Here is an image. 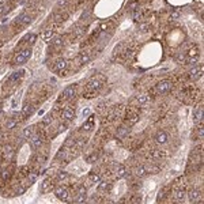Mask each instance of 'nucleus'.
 Masks as SVG:
<instances>
[{"mask_svg": "<svg viewBox=\"0 0 204 204\" xmlns=\"http://www.w3.org/2000/svg\"><path fill=\"white\" fill-rule=\"evenodd\" d=\"M25 139H30V137L34 135V129H33V127H27V128H25L23 132H22Z\"/></svg>", "mask_w": 204, "mask_h": 204, "instance_id": "obj_19", "label": "nucleus"}, {"mask_svg": "<svg viewBox=\"0 0 204 204\" xmlns=\"http://www.w3.org/2000/svg\"><path fill=\"white\" fill-rule=\"evenodd\" d=\"M23 192H25V188H23V186H20V188L18 189V192H16V193L19 195V193H23Z\"/></svg>", "mask_w": 204, "mask_h": 204, "instance_id": "obj_41", "label": "nucleus"}, {"mask_svg": "<svg viewBox=\"0 0 204 204\" xmlns=\"http://www.w3.org/2000/svg\"><path fill=\"white\" fill-rule=\"evenodd\" d=\"M91 113V109L90 108H86V109L83 110V117H86V116H89V114Z\"/></svg>", "mask_w": 204, "mask_h": 204, "instance_id": "obj_39", "label": "nucleus"}, {"mask_svg": "<svg viewBox=\"0 0 204 204\" xmlns=\"http://www.w3.org/2000/svg\"><path fill=\"white\" fill-rule=\"evenodd\" d=\"M32 113H33V105L32 103H25L23 108H22V116L29 117Z\"/></svg>", "mask_w": 204, "mask_h": 204, "instance_id": "obj_15", "label": "nucleus"}, {"mask_svg": "<svg viewBox=\"0 0 204 204\" xmlns=\"http://www.w3.org/2000/svg\"><path fill=\"white\" fill-rule=\"evenodd\" d=\"M169 140V135L166 131H158L157 135H155V141L158 144H166Z\"/></svg>", "mask_w": 204, "mask_h": 204, "instance_id": "obj_4", "label": "nucleus"}, {"mask_svg": "<svg viewBox=\"0 0 204 204\" xmlns=\"http://www.w3.org/2000/svg\"><path fill=\"white\" fill-rule=\"evenodd\" d=\"M11 155H12V148L10 146H7L6 147V158H11Z\"/></svg>", "mask_w": 204, "mask_h": 204, "instance_id": "obj_33", "label": "nucleus"}, {"mask_svg": "<svg viewBox=\"0 0 204 204\" xmlns=\"http://www.w3.org/2000/svg\"><path fill=\"white\" fill-rule=\"evenodd\" d=\"M201 74H203V67H201V65H193V67L189 70V76L192 79L200 78Z\"/></svg>", "mask_w": 204, "mask_h": 204, "instance_id": "obj_7", "label": "nucleus"}, {"mask_svg": "<svg viewBox=\"0 0 204 204\" xmlns=\"http://www.w3.org/2000/svg\"><path fill=\"white\" fill-rule=\"evenodd\" d=\"M186 196H188V199H189L191 203H196V201H199V199H200V191L196 189V188H193L186 193Z\"/></svg>", "mask_w": 204, "mask_h": 204, "instance_id": "obj_6", "label": "nucleus"}, {"mask_svg": "<svg viewBox=\"0 0 204 204\" xmlns=\"http://www.w3.org/2000/svg\"><path fill=\"white\" fill-rule=\"evenodd\" d=\"M195 121L196 122L203 121V109H201V108H197V109L195 110Z\"/></svg>", "mask_w": 204, "mask_h": 204, "instance_id": "obj_20", "label": "nucleus"}, {"mask_svg": "<svg viewBox=\"0 0 204 204\" xmlns=\"http://www.w3.org/2000/svg\"><path fill=\"white\" fill-rule=\"evenodd\" d=\"M128 134H129V129L128 128H125V127H122V128H120L117 132V139H124L125 136H128Z\"/></svg>", "mask_w": 204, "mask_h": 204, "instance_id": "obj_18", "label": "nucleus"}, {"mask_svg": "<svg viewBox=\"0 0 204 204\" xmlns=\"http://www.w3.org/2000/svg\"><path fill=\"white\" fill-rule=\"evenodd\" d=\"M57 178H59V180H67L68 174H67V173H64V172H60L59 176H57Z\"/></svg>", "mask_w": 204, "mask_h": 204, "instance_id": "obj_34", "label": "nucleus"}, {"mask_svg": "<svg viewBox=\"0 0 204 204\" xmlns=\"http://www.w3.org/2000/svg\"><path fill=\"white\" fill-rule=\"evenodd\" d=\"M23 74L22 71H18V72H15V74H12V76L10 78V82H15V80H18V79L20 78V75Z\"/></svg>", "mask_w": 204, "mask_h": 204, "instance_id": "obj_29", "label": "nucleus"}, {"mask_svg": "<svg viewBox=\"0 0 204 204\" xmlns=\"http://www.w3.org/2000/svg\"><path fill=\"white\" fill-rule=\"evenodd\" d=\"M51 189H52V181L49 180V178H46V180L42 182L41 191H42V192H48V191H51Z\"/></svg>", "mask_w": 204, "mask_h": 204, "instance_id": "obj_21", "label": "nucleus"}, {"mask_svg": "<svg viewBox=\"0 0 204 204\" xmlns=\"http://www.w3.org/2000/svg\"><path fill=\"white\" fill-rule=\"evenodd\" d=\"M67 68V60L65 59H57L55 63V67H53V70L55 71H63Z\"/></svg>", "mask_w": 204, "mask_h": 204, "instance_id": "obj_11", "label": "nucleus"}, {"mask_svg": "<svg viewBox=\"0 0 204 204\" xmlns=\"http://www.w3.org/2000/svg\"><path fill=\"white\" fill-rule=\"evenodd\" d=\"M74 116H75V110L72 109V108H65V109L63 110V113H61V117H63L64 120H67V121L72 120Z\"/></svg>", "mask_w": 204, "mask_h": 204, "instance_id": "obj_10", "label": "nucleus"}, {"mask_svg": "<svg viewBox=\"0 0 204 204\" xmlns=\"http://www.w3.org/2000/svg\"><path fill=\"white\" fill-rule=\"evenodd\" d=\"M103 82H105V78H103L102 75H97V78H93V79H91L90 82L87 83V86H86V87H87V90H93V91L99 90Z\"/></svg>", "mask_w": 204, "mask_h": 204, "instance_id": "obj_2", "label": "nucleus"}, {"mask_svg": "<svg viewBox=\"0 0 204 204\" xmlns=\"http://www.w3.org/2000/svg\"><path fill=\"white\" fill-rule=\"evenodd\" d=\"M65 128H67V127H64V125H60V127H59V132H63V131L65 129Z\"/></svg>", "mask_w": 204, "mask_h": 204, "instance_id": "obj_42", "label": "nucleus"}, {"mask_svg": "<svg viewBox=\"0 0 204 204\" xmlns=\"http://www.w3.org/2000/svg\"><path fill=\"white\" fill-rule=\"evenodd\" d=\"M8 10V7L6 6V4H0V15H3V14H6Z\"/></svg>", "mask_w": 204, "mask_h": 204, "instance_id": "obj_35", "label": "nucleus"}, {"mask_svg": "<svg viewBox=\"0 0 204 204\" xmlns=\"http://www.w3.org/2000/svg\"><path fill=\"white\" fill-rule=\"evenodd\" d=\"M147 101H148V97H147V95H139V97H137V102H139L140 105H144Z\"/></svg>", "mask_w": 204, "mask_h": 204, "instance_id": "obj_30", "label": "nucleus"}, {"mask_svg": "<svg viewBox=\"0 0 204 204\" xmlns=\"http://www.w3.org/2000/svg\"><path fill=\"white\" fill-rule=\"evenodd\" d=\"M16 125H18V120H16L15 117L8 118L7 122H6V127H7V129H14Z\"/></svg>", "mask_w": 204, "mask_h": 204, "instance_id": "obj_16", "label": "nucleus"}, {"mask_svg": "<svg viewBox=\"0 0 204 204\" xmlns=\"http://www.w3.org/2000/svg\"><path fill=\"white\" fill-rule=\"evenodd\" d=\"M90 53H87V52H83L80 53V64H87L90 61Z\"/></svg>", "mask_w": 204, "mask_h": 204, "instance_id": "obj_24", "label": "nucleus"}, {"mask_svg": "<svg viewBox=\"0 0 204 204\" xmlns=\"http://www.w3.org/2000/svg\"><path fill=\"white\" fill-rule=\"evenodd\" d=\"M35 39H37V34L35 33H27L26 35L22 37L19 44H34Z\"/></svg>", "mask_w": 204, "mask_h": 204, "instance_id": "obj_9", "label": "nucleus"}, {"mask_svg": "<svg viewBox=\"0 0 204 204\" xmlns=\"http://www.w3.org/2000/svg\"><path fill=\"white\" fill-rule=\"evenodd\" d=\"M41 144H42V140H41L39 136H34V135H33V136L30 137V146H32V148L37 150Z\"/></svg>", "mask_w": 204, "mask_h": 204, "instance_id": "obj_14", "label": "nucleus"}, {"mask_svg": "<svg viewBox=\"0 0 204 204\" xmlns=\"http://www.w3.org/2000/svg\"><path fill=\"white\" fill-rule=\"evenodd\" d=\"M18 22H19L22 26H27V25H30V22H32V16L29 15V14H22V15L18 16Z\"/></svg>", "mask_w": 204, "mask_h": 204, "instance_id": "obj_12", "label": "nucleus"}, {"mask_svg": "<svg viewBox=\"0 0 204 204\" xmlns=\"http://www.w3.org/2000/svg\"><path fill=\"white\" fill-rule=\"evenodd\" d=\"M135 174L137 177H143V176H147V172H146V167L144 166H137L135 169Z\"/></svg>", "mask_w": 204, "mask_h": 204, "instance_id": "obj_23", "label": "nucleus"}, {"mask_svg": "<svg viewBox=\"0 0 204 204\" xmlns=\"http://www.w3.org/2000/svg\"><path fill=\"white\" fill-rule=\"evenodd\" d=\"M0 45H1V41H0Z\"/></svg>", "mask_w": 204, "mask_h": 204, "instance_id": "obj_44", "label": "nucleus"}, {"mask_svg": "<svg viewBox=\"0 0 204 204\" xmlns=\"http://www.w3.org/2000/svg\"><path fill=\"white\" fill-rule=\"evenodd\" d=\"M53 30H51V29H48V30H45V32L42 33V39L45 41V42H49L51 41V38L53 37Z\"/></svg>", "mask_w": 204, "mask_h": 204, "instance_id": "obj_17", "label": "nucleus"}, {"mask_svg": "<svg viewBox=\"0 0 204 204\" xmlns=\"http://www.w3.org/2000/svg\"><path fill=\"white\" fill-rule=\"evenodd\" d=\"M93 127H94V120H93V117L89 120V122H84L82 125V131H91L93 129Z\"/></svg>", "mask_w": 204, "mask_h": 204, "instance_id": "obj_22", "label": "nucleus"}, {"mask_svg": "<svg viewBox=\"0 0 204 204\" xmlns=\"http://www.w3.org/2000/svg\"><path fill=\"white\" fill-rule=\"evenodd\" d=\"M97 159H98V155H97V154H93V155H90V157L86 158L87 162H95Z\"/></svg>", "mask_w": 204, "mask_h": 204, "instance_id": "obj_32", "label": "nucleus"}, {"mask_svg": "<svg viewBox=\"0 0 204 204\" xmlns=\"http://www.w3.org/2000/svg\"><path fill=\"white\" fill-rule=\"evenodd\" d=\"M53 19H55V22H61V20H63V16L59 15V14H56V15L53 16Z\"/></svg>", "mask_w": 204, "mask_h": 204, "instance_id": "obj_38", "label": "nucleus"}, {"mask_svg": "<svg viewBox=\"0 0 204 204\" xmlns=\"http://www.w3.org/2000/svg\"><path fill=\"white\" fill-rule=\"evenodd\" d=\"M35 180H37V174H35V173H32V174L29 176V181H30V182H34Z\"/></svg>", "mask_w": 204, "mask_h": 204, "instance_id": "obj_37", "label": "nucleus"}, {"mask_svg": "<svg viewBox=\"0 0 204 204\" xmlns=\"http://www.w3.org/2000/svg\"><path fill=\"white\" fill-rule=\"evenodd\" d=\"M155 90H157L158 94H166V93H169L172 90V83L169 80H161L159 83H157Z\"/></svg>", "mask_w": 204, "mask_h": 204, "instance_id": "obj_3", "label": "nucleus"}, {"mask_svg": "<svg viewBox=\"0 0 204 204\" xmlns=\"http://www.w3.org/2000/svg\"><path fill=\"white\" fill-rule=\"evenodd\" d=\"M174 200L176 201H182L185 200V197H186V192H185V189H177L176 192H174Z\"/></svg>", "mask_w": 204, "mask_h": 204, "instance_id": "obj_13", "label": "nucleus"}, {"mask_svg": "<svg viewBox=\"0 0 204 204\" xmlns=\"http://www.w3.org/2000/svg\"><path fill=\"white\" fill-rule=\"evenodd\" d=\"M75 94H76V87L75 86H68L65 87V90L63 91V98L64 99H71L74 98Z\"/></svg>", "mask_w": 204, "mask_h": 204, "instance_id": "obj_8", "label": "nucleus"}, {"mask_svg": "<svg viewBox=\"0 0 204 204\" xmlns=\"http://www.w3.org/2000/svg\"><path fill=\"white\" fill-rule=\"evenodd\" d=\"M108 29V23H102L101 25V30H106Z\"/></svg>", "mask_w": 204, "mask_h": 204, "instance_id": "obj_40", "label": "nucleus"}, {"mask_svg": "<svg viewBox=\"0 0 204 204\" xmlns=\"http://www.w3.org/2000/svg\"><path fill=\"white\" fill-rule=\"evenodd\" d=\"M90 181L91 182H94V184H98L99 181H101V174H98V173H91L90 174Z\"/></svg>", "mask_w": 204, "mask_h": 204, "instance_id": "obj_26", "label": "nucleus"}, {"mask_svg": "<svg viewBox=\"0 0 204 204\" xmlns=\"http://www.w3.org/2000/svg\"><path fill=\"white\" fill-rule=\"evenodd\" d=\"M30 56H32V51H30V49H23V51L18 52L15 55L14 63H15L16 65H23V64L27 63V60L30 59Z\"/></svg>", "mask_w": 204, "mask_h": 204, "instance_id": "obj_1", "label": "nucleus"}, {"mask_svg": "<svg viewBox=\"0 0 204 204\" xmlns=\"http://www.w3.org/2000/svg\"><path fill=\"white\" fill-rule=\"evenodd\" d=\"M67 3V0H60L59 1V6H63V4H65Z\"/></svg>", "mask_w": 204, "mask_h": 204, "instance_id": "obj_43", "label": "nucleus"}, {"mask_svg": "<svg viewBox=\"0 0 204 204\" xmlns=\"http://www.w3.org/2000/svg\"><path fill=\"white\" fill-rule=\"evenodd\" d=\"M55 195L59 197L60 200H63V201L68 200V191L64 188V186H57V188H55Z\"/></svg>", "mask_w": 204, "mask_h": 204, "instance_id": "obj_5", "label": "nucleus"}, {"mask_svg": "<svg viewBox=\"0 0 204 204\" xmlns=\"http://www.w3.org/2000/svg\"><path fill=\"white\" fill-rule=\"evenodd\" d=\"M127 172H125V167L124 166H117V169H116V176L122 178V177H125Z\"/></svg>", "mask_w": 204, "mask_h": 204, "instance_id": "obj_25", "label": "nucleus"}, {"mask_svg": "<svg viewBox=\"0 0 204 204\" xmlns=\"http://www.w3.org/2000/svg\"><path fill=\"white\" fill-rule=\"evenodd\" d=\"M76 203H84L87 201V195H82V193H76V199H75Z\"/></svg>", "mask_w": 204, "mask_h": 204, "instance_id": "obj_28", "label": "nucleus"}, {"mask_svg": "<svg viewBox=\"0 0 204 204\" xmlns=\"http://www.w3.org/2000/svg\"><path fill=\"white\" fill-rule=\"evenodd\" d=\"M76 193H82V195H87V191H86V188L84 186H79L78 188V192Z\"/></svg>", "mask_w": 204, "mask_h": 204, "instance_id": "obj_36", "label": "nucleus"}, {"mask_svg": "<svg viewBox=\"0 0 204 204\" xmlns=\"http://www.w3.org/2000/svg\"><path fill=\"white\" fill-rule=\"evenodd\" d=\"M61 44H63V38L61 37H56L55 41H53V45L55 46H61Z\"/></svg>", "mask_w": 204, "mask_h": 204, "instance_id": "obj_31", "label": "nucleus"}, {"mask_svg": "<svg viewBox=\"0 0 204 204\" xmlns=\"http://www.w3.org/2000/svg\"><path fill=\"white\" fill-rule=\"evenodd\" d=\"M108 188H109V184H108V182H105V181H99L98 182V188L97 189H98L99 192H105Z\"/></svg>", "mask_w": 204, "mask_h": 204, "instance_id": "obj_27", "label": "nucleus"}]
</instances>
